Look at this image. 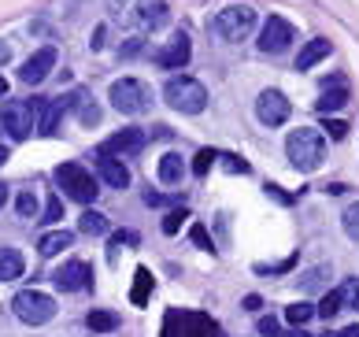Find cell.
<instances>
[{
  "instance_id": "6da1fadb",
  "label": "cell",
  "mask_w": 359,
  "mask_h": 337,
  "mask_svg": "<svg viewBox=\"0 0 359 337\" xmlns=\"http://www.w3.org/2000/svg\"><path fill=\"white\" fill-rule=\"evenodd\" d=\"M285 156H289V164L304 171V174H311L326 164V138L318 130L311 126H297L285 138Z\"/></svg>"
},
{
  "instance_id": "7a4b0ae2",
  "label": "cell",
  "mask_w": 359,
  "mask_h": 337,
  "mask_svg": "<svg viewBox=\"0 0 359 337\" xmlns=\"http://www.w3.org/2000/svg\"><path fill=\"white\" fill-rule=\"evenodd\" d=\"M163 100L175 107V112L201 115L204 107H208V89L196 82V78L178 74V78H167V82H163Z\"/></svg>"
},
{
  "instance_id": "3957f363",
  "label": "cell",
  "mask_w": 359,
  "mask_h": 337,
  "mask_svg": "<svg viewBox=\"0 0 359 337\" xmlns=\"http://www.w3.org/2000/svg\"><path fill=\"white\" fill-rule=\"evenodd\" d=\"M163 337H222V330H219V322L208 319L204 312L175 308V312L163 315Z\"/></svg>"
},
{
  "instance_id": "277c9868",
  "label": "cell",
  "mask_w": 359,
  "mask_h": 337,
  "mask_svg": "<svg viewBox=\"0 0 359 337\" xmlns=\"http://www.w3.org/2000/svg\"><path fill=\"white\" fill-rule=\"evenodd\" d=\"M11 312H15V319L26 322V326H45V322L56 319V300L41 289H22V293H15V300H11Z\"/></svg>"
},
{
  "instance_id": "5b68a950",
  "label": "cell",
  "mask_w": 359,
  "mask_h": 337,
  "mask_svg": "<svg viewBox=\"0 0 359 337\" xmlns=\"http://www.w3.org/2000/svg\"><path fill=\"white\" fill-rule=\"evenodd\" d=\"M252 26H256V8L252 4H226L215 15V22H211V30L222 41H241V37L252 34Z\"/></svg>"
},
{
  "instance_id": "8992f818",
  "label": "cell",
  "mask_w": 359,
  "mask_h": 337,
  "mask_svg": "<svg viewBox=\"0 0 359 337\" xmlns=\"http://www.w3.org/2000/svg\"><path fill=\"white\" fill-rule=\"evenodd\" d=\"M56 185L63 193H67L71 200H78V204H93L97 200V178L82 167V164H60L56 167Z\"/></svg>"
},
{
  "instance_id": "52a82bcc",
  "label": "cell",
  "mask_w": 359,
  "mask_h": 337,
  "mask_svg": "<svg viewBox=\"0 0 359 337\" xmlns=\"http://www.w3.org/2000/svg\"><path fill=\"white\" fill-rule=\"evenodd\" d=\"M152 104V89L141 82V78H118V82L111 86V107L123 115H141L149 112Z\"/></svg>"
},
{
  "instance_id": "ba28073f",
  "label": "cell",
  "mask_w": 359,
  "mask_h": 337,
  "mask_svg": "<svg viewBox=\"0 0 359 337\" xmlns=\"http://www.w3.org/2000/svg\"><path fill=\"white\" fill-rule=\"evenodd\" d=\"M0 126L8 130L11 141H26L34 126V100H4L0 104Z\"/></svg>"
},
{
  "instance_id": "9c48e42d",
  "label": "cell",
  "mask_w": 359,
  "mask_h": 337,
  "mask_svg": "<svg viewBox=\"0 0 359 337\" xmlns=\"http://www.w3.org/2000/svg\"><path fill=\"white\" fill-rule=\"evenodd\" d=\"M292 41H297V30H292V22H285L282 15H271L267 22H263V30H259V52L278 56V52H285Z\"/></svg>"
},
{
  "instance_id": "30bf717a",
  "label": "cell",
  "mask_w": 359,
  "mask_h": 337,
  "mask_svg": "<svg viewBox=\"0 0 359 337\" xmlns=\"http://www.w3.org/2000/svg\"><path fill=\"white\" fill-rule=\"evenodd\" d=\"M292 112V104L285 100V93L282 89H263L259 93V100H256V115H259V123H267V126H282L285 119Z\"/></svg>"
},
{
  "instance_id": "8fae6325",
  "label": "cell",
  "mask_w": 359,
  "mask_h": 337,
  "mask_svg": "<svg viewBox=\"0 0 359 337\" xmlns=\"http://www.w3.org/2000/svg\"><path fill=\"white\" fill-rule=\"evenodd\" d=\"M52 282H56V289H63V293H82V289L93 286V271H89L86 260H67L56 275H52Z\"/></svg>"
},
{
  "instance_id": "7c38bea8",
  "label": "cell",
  "mask_w": 359,
  "mask_h": 337,
  "mask_svg": "<svg viewBox=\"0 0 359 337\" xmlns=\"http://www.w3.org/2000/svg\"><path fill=\"white\" fill-rule=\"evenodd\" d=\"M52 67H56V48H52V45H45V48H37L34 56L26 60L22 67H19V82H26V86H37V82H45Z\"/></svg>"
},
{
  "instance_id": "4fadbf2b",
  "label": "cell",
  "mask_w": 359,
  "mask_h": 337,
  "mask_svg": "<svg viewBox=\"0 0 359 337\" xmlns=\"http://www.w3.org/2000/svg\"><path fill=\"white\" fill-rule=\"evenodd\" d=\"M63 107L60 100H45V97H37L34 100V126L41 138H52V133H60V119H63Z\"/></svg>"
},
{
  "instance_id": "5bb4252c",
  "label": "cell",
  "mask_w": 359,
  "mask_h": 337,
  "mask_svg": "<svg viewBox=\"0 0 359 337\" xmlns=\"http://www.w3.org/2000/svg\"><path fill=\"white\" fill-rule=\"evenodd\" d=\"M93 159H97V174L111 185V190H126V185H130V171H126L123 159H115V152L97 148V156H93Z\"/></svg>"
},
{
  "instance_id": "9a60e30c",
  "label": "cell",
  "mask_w": 359,
  "mask_h": 337,
  "mask_svg": "<svg viewBox=\"0 0 359 337\" xmlns=\"http://www.w3.org/2000/svg\"><path fill=\"white\" fill-rule=\"evenodd\" d=\"M189 56H193V45H189V37L178 30V34L167 41V48H159V52H156V63H159V67H167V71H178V67L189 63Z\"/></svg>"
},
{
  "instance_id": "2e32d148",
  "label": "cell",
  "mask_w": 359,
  "mask_h": 337,
  "mask_svg": "<svg viewBox=\"0 0 359 337\" xmlns=\"http://www.w3.org/2000/svg\"><path fill=\"white\" fill-rule=\"evenodd\" d=\"M144 130H137V126H130V130H118V133H111L108 141H104L100 148L104 152H118V156H137L141 148H144Z\"/></svg>"
},
{
  "instance_id": "e0dca14e",
  "label": "cell",
  "mask_w": 359,
  "mask_h": 337,
  "mask_svg": "<svg viewBox=\"0 0 359 337\" xmlns=\"http://www.w3.org/2000/svg\"><path fill=\"white\" fill-rule=\"evenodd\" d=\"M60 104H63V107H74V112H78V123H82V126H97V123H100V107L93 104V97H89L86 89H74L71 97H60Z\"/></svg>"
},
{
  "instance_id": "ac0fdd59",
  "label": "cell",
  "mask_w": 359,
  "mask_h": 337,
  "mask_svg": "<svg viewBox=\"0 0 359 337\" xmlns=\"http://www.w3.org/2000/svg\"><path fill=\"white\" fill-rule=\"evenodd\" d=\"M330 52H334V45L326 41V37H315V41H308L300 48V56H297V71H311V67L318 63V60H326Z\"/></svg>"
},
{
  "instance_id": "d6986e66",
  "label": "cell",
  "mask_w": 359,
  "mask_h": 337,
  "mask_svg": "<svg viewBox=\"0 0 359 337\" xmlns=\"http://www.w3.org/2000/svg\"><path fill=\"white\" fill-rule=\"evenodd\" d=\"M344 104H348V89L334 86V89H323V97L315 100V112L318 115H334V112H341Z\"/></svg>"
},
{
  "instance_id": "ffe728a7",
  "label": "cell",
  "mask_w": 359,
  "mask_h": 337,
  "mask_svg": "<svg viewBox=\"0 0 359 337\" xmlns=\"http://www.w3.org/2000/svg\"><path fill=\"white\" fill-rule=\"evenodd\" d=\"M22 267H26V260L19 249H0V282L22 278Z\"/></svg>"
},
{
  "instance_id": "44dd1931",
  "label": "cell",
  "mask_w": 359,
  "mask_h": 337,
  "mask_svg": "<svg viewBox=\"0 0 359 337\" xmlns=\"http://www.w3.org/2000/svg\"><path fill=\"white\" fill-rule=\"evenodd\" d=\"M71 245H74L71 230H52V234H45L41 241H37V252H41V256H56V252L71 249Z\"/></svg>"
},
{
  "instance_id": "7402d4cb",
  "label": "cell",
  "mask_w": 359,
  "mask_h": 337,
  "mask_svg": "<svg viewBox=\"0 0 359 337\" xmlns=\"http://www.w3.org/2000/svg\"><path fill=\"white\" fill-rule=\"evenodd\" d=\"M182 174H185V164H182L178 152H167L163 159H159V182L163 185H178Z\"/></svg>"
},
{
  "instance_id": "603a6c76",
  "label": "cell",
  "mask_w": 359,
  "mask_h": 337,
  "mask_svg": "<svg viewBox=\"0 0 359 337\" xmlns=\"http://www.w3.org/2000/svg\"><path fill=\"white\" fill-rule=\"evenodd\" d=\"M141 26H149V30H159V26H167V19H170V8L163 4V0H152V4H144L141 8Z\"/></svg>"
},
{
  "instance_id": "cb8c5ba5",
  "label": "cell",
  "mask_w": 359,
  "mask_h": 337,
  "mask_svg": "<svg viewBox=\"0 0 359 337\" xmlns=\"http://www.w3.org/2000/svg\"><path fill=\"white\" fill-rule=\"evenodd\" d=\"M78 230H82V234H89V237H100V234H108V215H100V211L86 208V211H82V219H78Z\"/></svg>"
},
{
  "instance_id": "d4e9b609",
  "label": "cell",
  "mask_w": 359,
  "mask_h": 337,
  "mask_svg": "<svg viewBox=\"0 0 359 337\" xmlns=\"http://www.w3.org/2000/svg\"><path fill=\"white\" fill-rule=\"evenodd\" d=\"M152 289H156L152 275L144 271V267H137V275H134V289H130V300H134V304H149Z\"/></svg>"
},
{
  "instance_id": "484cf974",
  "label": "cell",
  "mask_w": 359,
  "mask_h": 337,
  "mask_svg": "<svg viewBox=\"0 0 359 337\" xmlns=\"http://www.w3.org/2000/svg\"><path fill=\"white\" fill-rule=\"evenodd\" d=\"M89 330H97V333H111L115 326H118V319L111 315V312H89Z\"/></svg>"
},
{
  "instance_id": "4316f807",
  "label": "cell",
  "mask_w": 359,
  "mask_h": 337,
  "mask_svg": "<svg viewBox=\"0 0 359 337\" xmlns=\"http://www.w3.org/2000/svg\"><path fill=\"white\" fill-rule=\"evenodd\" d=\"M337 312H341V293H337V289H330V293L323 296V304L315 308V315H318V319H334Z\"/></svg>"
},
{
  "instance_id": "83f0119b",
  "label": "cell",
  "mask_w": 359,
  "mask_h": 337,
  "mask_svg": "<svg viewBox=\"0 0 359 337\" xmlns=\"http://www.w3.org/2000/svg\"><path fill=\"white\" fill-rule=\"evenodd\" d=\"M215 159H219V152H211V148H201V152L193 156V174H196V178H204V174L215 167Z\"/></svg>"
},
{
  "instance_id": "f1b7e54d",
  "label": "cell",
  "mask_w": 359,
  "mask_h": 337,
  "mask_svg": "<svg viewBox=\"0 0 359 337\" xmlns=\"http://www.w3.org/2000/svg\"><path fill=\"white\" fill-rule=\"evenodd\" d=\"M311 315H315V308H311V304H304V300L285 308V322H292V326H304V322H308Z\"/></svg>"
},
{
  "instance_id": "f546056e",
  "label": "cell",
  "mask_w": 359,
  "mask_h": 337,
  "mask_svg": "<svg viewBox=\"0 0 359 337\" xmlns=\"http://www.w3.org/2000/svg\"><path fill=\"white\" fill-rule=\"evenodd\" d=\"M341 226H344V234H348L352 241H359V200L344 208V215H341Z\"/></svg>"
},
{
  "instance_id": "4dcf8cb0",
  "label": "cell",
  "mask_w": 359,
  "mask_h": 337,
  "mask_svg": "<svg viewBox=\"0 0 359 337\" xmlns=\"http://www.w3.org/2000/svg\"><path fill=\"white\" fill-rule=\"evenodd\" d=\"M337 293H341V308H359V278H348Z\"/></svg>"
},
{
  "instance_id": "1f68e13d",
  "label": "cell",
  "mask_w": 359,
  "mask_h": 337,
  "mask_svg": "<svg viewBox=\"0 0 359 337\" xmlns=\"http://www.w3.org/2000/svg\"><path fill=\"white\" fill-rule=\"evenodd\" d=\"M297 267V256H289V260H282V263H256V275H285V271H292Z\"/></svg>"
},
{
  "instance_id": "d6a6232c",
  "label": "cell",
  "mask_w": 359,
  "mask_h": 337,
  "mask_svg": "<svg viewBox=\"0 0 359 337\" xmlns=\"http://www.w3.org/2000/svg\"><path fill=\"white\" fill-rule=\"evenodd\" d=\"M15 208H19V215H22V219H34V211H37V197H34L30 190H26V193H19Z\"/></svg>"
},
{
  "instance_id": "836d02e7",
  "label": "cell",
  "mask_w": 359,
  "mask_h": 337,
  "mask_svg": "<svg viewBox=\"0 0 359 337\" xmlns=\"http://www.w3.org/2000/svg\"><path fill=\"white\" fill-rule=\"evenodd\" d=\"M185 219H189V211H185V208H182V211H170L167 219H163V234H167V237H170V234H178Z\"/></svg>"
},
{
  "instance_id": "e575fe53",
  "label": "cell",
  "mask_w": 359,
  "mask_h": 337,
  "mask_svg": "<svg viewBox=\"0 0 359 337\" xmlns=\"http://www.w3.org/2000/svg\"><path fill=\"white\" fill-rule=\"evenodd\" d=\"M256 330H259V337H285V333H282V322L271 319V315H263Z\"/></svg>"
},
{
  "instance_id": "d590c367",
  "label": "cell",
  "mask_w": 359,
  "mask_h": 337,
  "mask_svg": "<svg viewBox=\"0 0 359 337\" xmlns=\"http://www.w3.org/2000/svg\"><path fill=\"white\" fill-rule=\"evenodd\" d=\"M60 219H63V200H60V197H48L45 219H41V223H60Z\"/></svg>"
},
{
  "instance_id": "8d00e7d4",
  "label": "cell",
  "mask_w": 359,
  "mask_h": 337,
  "mask_svg": "<svg viewBox=\"0 0 359 337\" xmlns=\"http://www.w3.org/2000/svg\"><path fill=\"white\" fill-rule=\"evenodd\" d=\"M348 123H341V119H326V133H330V138H334V141H344V138H348Z\"/></svg>"
},
{
  "instance_id": "74e56055",
  "label": "cell",
  "mask_w": 359,
  "mask_h": 337,
  "mask_svg": "<svg viewBox=\"0 0 359 337\" xmlns=\"http://www.w3.org/2000/svg\"><path fill=\"white\" fill-rule=\"evenodd\" d=\"M222 159H226V167H230V171H237V174H248V164H245L241 156H222Z\"/></svg>"
},
{
  "instance_id": "f35d334b",
  "label": "cell",
  "mask_w": 359,
  "mask_h": 337,
  "mask_svg": "<svg viewBox=\"0 0 359 337\" xmlns=\"http://www.w3.org/2000/svg\"><path fill=\"white\" fill-rule=\"evenodd\" d=\"M193 241H196V245H204L208 252H215V249H211V237H208L204 226H193Z\"/></svg>"
},
{
  "instance_id": "ab89813d",
  "label": "cell",
  "mask_w": 359,
  "mask_h": 337,
  "mask_svg": "<svg viewBox=\"0 0 359 337\" xmlns=\"http://www.w3.org/2000/svg\"><path fill=\"white\" fill-rule=\"evenodd\" d=\"M323 275H330V271H323V267H315V271H308V278H304V289H315Z\"/></svg>"
},
{
  "instance_id": "60d3db41",
  "label": "cell",
  "mask_w": 359,
  "mask_h": 337,
  "mask_svg": "<svg viewBox=\"0 0 359 337\" xmlns=\"http://www.w3.org/2000/svg\"><path fill=\"white\" fill-rule=\"evenodd\" d=\"M323 337H359V326H355V322H352V326H344L341 333H323Z\"/></svg>"
},
{
  "instance_id": "b9f144b4",
  "label": "cell",
  "mask_w": 359,
  "mask_h": 337,
  "mask_svg": "<svg viewBox=\"0 0 359 337\" xmlns=\"http://www.w3.org/2000/svg\"><path fill=\"white\" fill-rule=\"evenodd\" d=\"M267 193H271V197H278V200H282V204H289V200H292V197H285L282 190H278V185H267Z\"/></svg>"
},
{
  "instance_id": "7bdbcfd3",
  "label": "cell",
  "mask_w": 359,
  "mask_h": 337,
  "mask_svg": "<svg viewBox=\"0 0 359 337\" xmlns=\"http://www.w3.org/2000/svg\"><path fill=\"white\" fill-rule=\"evenodd\" d=\"M93 48H104V26H97V34H93Z\"/></svg>"
},
{
  "instance_id": "ee69618b",
  "label": "cell",
  "mask_w": 359,
  "mask_h": 337,
  "mask_svg": "<svg viewBox=\"0 0 359 337\" xmlns=\"http://www.w3.org/2000/svg\"><path fill=\"white\" fill-rule=\"evenodd\" d=\"M263 300H259V296H245V308H248V312H256V308H259Z\"/></svg>"
},
{
  "instance_id": "f6af8a7d",
  "label": "cell",
  "mask_w": 359,
  "mask_h": 337,
  "mask_svg": "<svg viewBox=\"0 0 359 337\" xmlns=\"http://www.w3.org/2000/svg\"><path fill=\"white\" fill-rule=\"evenodd\" d=\"M8 56H11V48H8V45H0V63H8Z\"/></svg>"
},
{
  "instance_id": "bcb514c9",
  "label": "cell",
  "mask_w": 359,
  "mask_h": 337,
  "mask_svg": "<svg viewBox=\"0 0 359 337\" xmlns=\"http://www.w3.org/2000/svg\"><path fill=\"white\" fill-rule=\"evenodd\" d=\"M4 200H8V185H0V208H4Z\"/></svg>"
},
{
  "instance_id": "7dc6e473",
  "label": "cell",
  "mask_w": 359,
  "mask_h": 337,
  "mask_svg": "<svg viewBox=\"0 0 359 337\" xmlns=\"http://www.w3.org/2000/svg\"><path fill=\"white\" fill-rule=\"evenodd\" d=\"M285 337H311V333H304V330L297 326V330H292V333H285Z\"/></svg>"
},
{
  "instance_id": "c3c4849f",
  "label": "cell",
  "mask_w": 359,
  "mask_h": 337,
  "mask_svg": "<svg viewBox=\"0 0 359 337\" xmlns=\"http://www.w3.org/2000/svg\"><path fill=\"white\" fill-rule=\"evenodd\" d=\"M0 164H8V148H0Z\"/></svg>"
},
{
  "instance_id": "681fc988",
  "label": "cell",
  "mask_w": 359,
  "mask_h": 337,
  "mask_svg": "<svg viewBox=\"0 0 359 337\" xmlns=\"http://www.w3.org/2000/svg\"><path fill=\"white\" fill-rule=\"evenodd\" d=\"M4 93H8V82H4V78H0V97H4Z\"/></svg>"
}]
</instances>
